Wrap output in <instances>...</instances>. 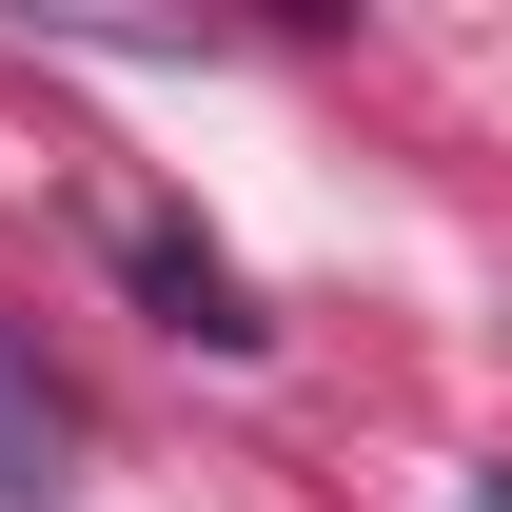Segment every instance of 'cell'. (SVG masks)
<instances>
[{
  "instance_id": "1",
  "label": "cell",
  "mask_w": 512,
  "mask_h": 512,
  "mask_svg": "<svg viewBox=\"0 0 512 512\" xmlns=\"http://www.w3.org/2000/svg\"><path fill=\"white\" fill-rule=\"evenodd\" d=\"M138 296H158L178 335H217V355H256V296H237V256H217V237H178V217H138Z\"/></svg>"
},
{
  "instance_id": "2",
  "label": "cell",
  "mask_w": 512,
  "mask_h": 512,
  "mask_svg": "<svg viewBox=\"0 0 512 512\" xmlns=\"http://www.w3.org/2000/svg\"><path fill=\"white\" fill-rule=\"evenodd\" d=\"M473 512H512V493H473Z\"/></svg>"
}]
</instances>
